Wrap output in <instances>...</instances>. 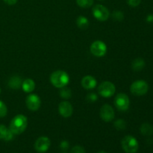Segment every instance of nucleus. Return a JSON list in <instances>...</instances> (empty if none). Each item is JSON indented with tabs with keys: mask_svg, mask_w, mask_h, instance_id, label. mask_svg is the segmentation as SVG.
Listing matches in <instances>:
<instances>
[{
	"mask_svg": "<svg viewBox=\"0 0 153 153\" xmlns=\"http://www.w3.org/2000/svg\"><path fill=\"white\" fill-rule=\"evenodd\" d=\"M140 132L145 136H150L153 134V126L150 123H145L142 124L140 128Z\"/></svg>",
	"mask_w": 153,
	"mask_h": 153,
	"instance_id": "nucleus-18",
	"label": "nucleus"
},
{
	"mask_svg": "<svg viewBox=\"0 0 153 153\" xmlns=\"http://www.w3.org/2000/svg\"><path fill=\"white\" fill-rule=\"evenodd\" d=\"M71 153H85V149L81 146H75L72 148Z\"/></svg>",
	"mask_w": 153,
	"mask_h": 153,
	"instance_id": "nucleus-26",
	"label": "nucleus"
},
{
	"mask_svg": "<svg viewBox=\"0 0 153 153\" xmlns=\"http://www.w3.org/2000/svg\"><path fill=\"white\" fill-rule=\"evenodd\" d=\"M0 94H1V89H0Z\"/></svg>",
	"mask_w": 153,
	"mask_h": 153,
	"instance_id": "nucleus-32",
	"label": "nucleus"
},
{
	"mask_svg": "<svg viewBox=\"0 0 153 153\" xmlns=\"http://www.w3.org/2000/svg\"><path fill=\"white\" fill-rule=\"evenodd\" d=\"M112 17L114 18V19L117 21H121L124 18V15L123 13H122L120 10H114L112 13Z\"/></svg>",
	"mask_w": 153,
	"mask_h": 153,
	"instance_id": "nucleus-24",
	"label": "nucleus"
},
{
	"mask_svg": "<svg viewBox=\"0 0 153 153\" xmlns=\"http://www.w3.org/2000/svg\"><path fill=\"white\" fill-rule=\"evenodd\" d=\"M50 82L57 88L66 87L70 82V76L63 70H56L50 76Z\"/></svg>",
	"mask_w": 153,
	"mask_h": 153,
	"instance_id": "nucleus-2",
	"label": "nucleus"
},
{
	"mask_svg": "<svg viewBox=\"0 0 153 153\" xmlns=\"http://www.w3.org/2000/svg\"><path fill=\"white\" fill-rule=\"evenodd\" d=\"M100 117L105 122H111L114 118V111L108 104H105L100 109Z\"/></svg>",
	"mask_w": 153,
	"mask_h": 153,
	"instance_id": "nucleus-10",
	"label": "nucleus"
},
{
	"mask_svg": "<svg viewBox=\"0 0 153 153\" xmlns=\"http://www.w3.org/2000/svg\"><path fill=\"white\" fill-rule=\"evenodd\" d=\"M145 61L143 58H137L133 61L132 64H131V68L134 71L139 72L141 71L145 67Z\"/></svg>",
	"mask_w": 153,
	"mask_h": 153,
	"instance_id": "nucleus-17",
	"label": "nucleus"
},
{
	"mask_svg": "<svg viewBox=\"0 0 153 153\" xmlns=\"http://www.w3.org/2000/svg\"><path fill=\"white\" fill-rule=\"evenodd\" d=\"M14 134L11 132L10 129L7 128L5 126L0 124V140L10 141L13 140Z\"/></svg>",
	"mask_w": 153,
	"mask_h": 153,
	"instance_id": "nucleus-14",
	"label": "nucleus"
},
{
	"mask_svg": "<svg viewBox=\"0 0 153 153\" xmlns=\"http://www.w3.org/2000/svg\"><path fill=\"white\" fill-rule=\"evenodd\" d=\"M87 101L89 102H95L97 100H98V97L96 94L94 93H91V94H88L86 97Z\"/></svg>",
	"mask_w": 153,
	"mask_h": 153,
	"instance_id": "nucleus-25",
	"label": "nucleus"
},
{
	"mask_svg": "<svg viewBox=\"0 0 153 153\" xmlns=\"http://www.w3.org/2000/svg\"><path fill=\"white\" fill-rule=\"evenodd\" d=\"M97 153H106L105 151H100V152H98Z\"/></svg>",
	"mask_w": 153,
	"mask_h": 153,
	"instance_id": "nucleus-31",
	"label": "nucleus"
},
{
	"mask_svg": "<svg viewBox=\"0 0 153 153\" xmlns=\"http://www.w3.org/2000/svg\"><path fill=\"white\" fill-rule=\"evenodd\" d=\"M91 52L94 56L102 57L107 52V46L101 40H96L91 44Z\"/></svg>",
	"mask_w": 153,
	"mask_h": 153,
	"instance_id": "nucleus-8",
	"label": "nucleus"
},
{
	"mask_svg": "<svg viewBox=\"0 0 153 153\" xmlns=\"http://www.w3.org/2000/svg\"><path fill=\"white\" fill-rule=\"evenodd\" d=\"M78 5L83 8H88L94 4V0H76Z\"/></svg>",
	"mask_w": 153,
	"mask_h": 153,
	"instance_id": "nucleus-21",
	"label": "nucleus"
},
{
	"mask_svg": "<svg viewBox=\"0 0 153 153\" xmlns=\"http://www.w3.org/2000/svg\"><path fill=\"white\" fill-rule=\"evenodd\" d=\"M114 127L116 129L119 130V131H122L126 128V123L123 120H117L114 122Z\"/></svg>",
	"mask_w": 153,
	"mask_h": 153,
	"instance_id": "nucleus-22",
	"label": "nucleus"
},
{
	"mask_svg": "<svg viewBox=\"0 0 153 153\" xmlns=\"http://www.w3.org/2000/svg\"><path fill=\"white\" fill-rule=\"evenodd\" d=\"M122 148L126 153H136L138 150L139 144L137 139L131 135H127L121 142Z\"/></svg>",
	"mask_w": 153,
	"mask_h": 153,
	"instance_id": "nucleus-3",
	"label": "nucleus"
},
{
	"mask_svg": "<svg viewBox=\"0 0 153 153\" xmlns=\"http://www.w3.org/2000/svg\"><path fill=\"white\" fill-rule=\"evenodd\" d=\"M114 105L120 111H126L129 108V98L126 94L123 93L118 94L115 97Z\"/></svg>",
	"mask_w": 153,
	"mask_h": 153,
	"instance_id": "nucleus-5",
	"label": "nucleus"
},
{
	"mask_svg": "<svg viewBox=\"0 0 153 153\" xmlns=\"http://www.w3.org/2000/svg\"><path fill=\"white\" fill-rule=\"evenodd\" d=\"M58 111L63 117L68 118L73 114V106L69 102L63 101L58 105Z\"/></svg>",
	"mask_w": 153,
	"mask_h": 153,
	"instance_id": "nucleus-12",
	"label": "nucleus"
},
{
	"mask_svg": "<svg viewBox=\"0 0 153 153\" xmlns=\"http://www.w3.org/2000/svg\"><path fill=\"white\" fill-rule=\"evenodd\" d=\"M7 114V108L6 105L0 100V118L4 117Z\"/></svg>",
	"mask_w": 153,
	"mask_h": 153,
	"instance_id": "nucleus-23",
	"label": "nucleus"
},
{
	"mask_svg": "<svg viewBox=\"0 0 153 153\" xmlns=\"http://www.w3.org/2000/svg\"><path fill=\"white\" fill-rule=\"evenodd\" d=\"M60 96L61 97V98L64 99V100H68L72 96V92L68 88H61V91H60Z\"/></svg>",
	"mask_w": 153,
	"mask_h": 153,
	"instance_id": "nucleus-20",
	"label": "nucleus"
},
{
	"mask_svg": "<svg viewBox=\"0 0 153 153\" xmlns=\"http://www.w3.org/2000/svg\"><path fill=\"white\" fill-rule=\"evenodd\" d=\"M28 126V119L25 115L18 114L12 119L10 123L9 129L14 135L22 134L26 129Z\"/></svg>",
	"mask_w": 153,
	"mask_h": 153,
	"instance_id": "nucleus-1",
	"label": "nucleus"
},
{
	"mask_svg": "<svg viewBox=\"0 0 153 153\" xmlns=\"http://www.w3.org/2000/svg\"><path fill=\"white\" fill-rule=\"evenodd\" d=\"M97 80L92 76H85L82 79V86L86 90H93L97 86Z\"/></svg>",
	"mask_w": 153,
	"mask_h": 153,
	"instance_id": "nucleus-13",
	"label": "nucleus"
},
{
	"mask_svg": "<svg viewBox=\"0 0 153 153\" xmlns=\"http://www.w3.org/2000/svg\"><path fill=\"white\" fill-rule=\"evenodd\" d=\"M22 82L20 77L17 76H13L10 78L7 85H8L9 88H10L11 89L18 90L22 87Z\"/></svg>",
	"mask_w": 153,
	"mask_h": 153,
	"instance_id": "nucleus-15",
	"label": "nucleus"
},
{
	"mask_svg": "<svg viewBox=\"0 0 153 153\" xmlns=\"http://www.w3.org/2000/svg\"><path fill=\"white\" fill-rule=\"evenodd\" d=\"M22 88L25 93H31L35 88V83L31 79H27L22 82Z\"/></svg>",
	"mask_w": 153,
	"mask_h": 153,
	"instance_id": "nucleus-16",
	"label": "nucleus"
},
{
	"mask_svg": "<svg viewBox=\"0 0 153 153\" xmlns=\"http://www.w3.org/2000/svg\"><path fill=\"white\" fill-rule=\"evenodd\" d=\"M116 91V88L112 82L106 81L100 84L98 88V93L100 96L105 98L112 97Z\"/></svg>",
	"mask_w": 153,
	"mask_h": 153,
	"instance_id": "nucleus-7",
	"label": "nucleus"
},
{
	"mask_svg": "<svg viewBox=\"0 0 153 153\" xmlns=\"http://www.w3.org/2000/svg\"><path fill=\"white\" fill-rule=\"evenodd\" d=\"M146 21L149 23H153V14H149L146 16Z\"/></svg>",
	"mask_w": 153,
	"mask_h": 153,
	"instance_id": "nucleus-30",
	"label": "nucleus"
},
{
	"mask_svg": "<svg viewBox=\"0 0 153 153\" xmlns=\"http://www.w3.org/2000/svg\"></svg>",
	"mask_w": 153,
	"mask_h": 153,
	"instance_id": "nucleus-33",
	"label": "nucleus"
},
{
	"mask_svg": "<svg viewBox=\"0 0 153 153\" xmlns=\"http://www.w3.org/2000/svg\"><path fill=\"white\" fill-rule=\"evenodd\" d=\"M127 3L131 7H137L141 2V0H126Z\"/></svg>",
	"mask_w": 153,
	"mask_h": 153,
	"instance_id": "nucleus-27",
	"label": "nucleus"
},
{
	"mask_svg": "<svg viewBox=\"0 0 153 153\" xmlns=\"http://www.w3.org/2000/svg\"><path fill=\"white\" fill-rule=\"evenodd\" d=\"M76 24L81 29H87L89 26V20L84 16H79L76 19Z\"/></svg>",
	"mask_w": 153,
	"mask_h": 153,
	"instance_id": "nucleus-19",
	"label": "nucleus"
},
{
	"mask_svg": "<svg viewBox=\"0 0 153 153\" xmlns=\"http://www.w3.org/2000/svg\"><path fill=\"white\" fill-rule=\"evenodd\" d=\"M92 13L94 17L97 20L101 21V22L106 21L110 16V12H109L108 9L102 4H96L93 7Z\"/></svg>",
	"mask_w": 153,
	"mask_h": 153,
	"instance_id": "nucleus-6",
	"label": "nucleus"
},
{
	"mask_svg": "<svg viewBox=\"0 0 153 153\" xmlns=\"http://www.w3.org/2000/svg\"><path fill=\"white\" fill-rule=\"evenodd\" d=\"M149 91V85L144 80H137L131 84L130 91L134 96L140 97L146 94Z\"/></svg>",
	"mask_w": 153,
	"mask_h": 153,
	"instance_id": "nucleus-4",
	"label": "nucleus"
},
{
	"mask_svg": "<svg viewBox=\"0 0 153 153\" xmlns=\"http://www.w3.org/2000/svg\"><path fill=\"white\" fill-rule=\"evenodd\" d=\"M3 1L8 5H13L17 2V0H3Z\"/></svg>",
	"mask_w": 153,
	"mask_h": 153,
	"instance_id": "nucleus-29",
	"label": "nucleus"
},
{
	"mask_svg": "<svg viewBox=\"0 0 153 153\" xmlns=\"http://www.w3.org/2000/svg\"><path fill=\"white\" fill-rule=\"evenodd\" d=\"M51 145V141L49 137H40L34 143V149L36 151L40 153L46 152L48 149H49Z\"/></svg>",
	"mask_w": 153,
	"mask_h": 153,
	"instance_id": "nucleus-11",
	"label": "nucleus"
},
{
	"mask_svg": "<svg viewBox=\"0 0 153 153\" xmlns=\"http://www.w3.org/2000/svg\"><path fill=\"white\" fill-rule=\"evenodd\" d=\"M60 147L62 150H67L69 148V143L67 140H63V141H61V144H60Z\"/></svg>",
	"mask_w": 153,
	"mask_h": 153,
	"instance_id": "nucleus-28",
	"label": "nucleus"
},
{
	"mask_svg": "<svg viewBox=\"0 0 153 153\" xmlns=\"http://www.w3.org/2000/svg\"><path fill=\"white\" fill-rule=\"evenodd\" d=\"M25 102H26L27 108L32 111H36L38 110L41 105L40 98L37 94H31L27 96Z\"/></svg>",
	"mask_w": 153,
	"mask_h": 153,
	"instance_id": "nucleus-9",
	"label": "nucleus"
}]
</instances>
